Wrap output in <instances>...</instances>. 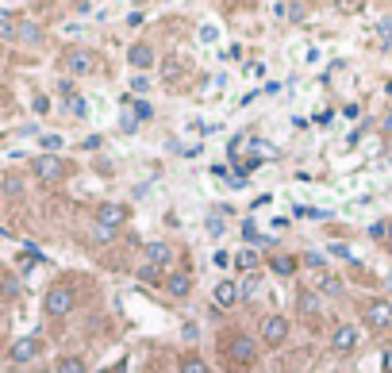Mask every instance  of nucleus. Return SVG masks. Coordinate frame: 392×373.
<instances>
[{"label":"nucleus","mask_w":392,"mask_h":373,"mask_svg":"<svg viewBox=\"0 0 392 373\" xmlns=\"http://www.w3.org/2000/svg\"><path fill=\"white\" fill-rule=\"evenodd\" d=\"M127 58H131V65H135V70H147V65H154V51H150L147 43H135Z\"/></svg>","instance_id":"ddd939ff"},{"label":"nucleus","mask_w":392,"mask_h":373,"mask_svg":"<svg viewBox=\"0 0 392 373\" xmlns=\"http://www.w3.org/2000/svg\"><path fill=\"white\" fill-rule=\"evenodd\" d=\"M147 258H150V266H154V270H158V266H169V262H174V246H169V243H150L147 246Z\"/></svg>","instance_id":"f8f14e48"},{"label":"nucleus","mask_w":392,"mask_h":373,"mask_svg":"<svg viewBox=\"0 0 392 373\" xmlns=\"http://www.w3.org/2000/svg\"><path fill=\"white\" fill-rule=\"evenodd\" d=\"M166 293H169V296H177V300H185V296L193 293V277H189L185 270L169 273V277H166Z\"/></svg>","instance_id":"9d476101"},{"label":"nucleus","mask_w":392,"mask_h":373,"mask_svg":"<svg viewBox=\"0 0 392 373\" xmlns=\"http://www.w3.org/2000/svg\"><path fill=\"white\" fill-rule=\"evenodd\" d=\"M0 273H4V266H0Z\"/></svg>","instance_id":"72a5a7b5"},{"label":"nucleus","mask_w":392,"mask_h":373,"mask_svg":"<svg viewBox=\"0 0 392 373\" xmlns=\"http://www.w3.org/2000/svg\"><path fill=\"white\" fill-rule=\"evenodd\" d=\"M381 369H385V373H392V350H385V354H381Z\"/></svg>","instance_id":"cd10ccee"},{"label":"nucleus","mask_w":392,"mask_h":373,"mask_svg":"<svg viewBox=\"0 0 392 373\" xmlns=\"http://www.w3.org/2000/svg\"><path fill=\"white\" fill-rule=\"evenodd\" d=\"M331 347L339 350V354H350L354 347H358V327H350V323H339L331 335Z\"/></svg>","instance_id":"6e6552de"},{"label":"nucleus","mask_w":392,"mask_h":373,"mask_svg":"<svg viewBox=\"0 0 392 373\" xmlns=\"http://www.w3.org/2000/svg\"><path fill=\"white\" fill-rule=\"evenodd\" d=\"M258 289H262V277H258V273H250L243 285H238V296H254Z\"/></svg>","instance_id":"aec40b11"},{"label":"nucleus","mask_w":392,"mask_h":373,"mask_svg":"<svg viewBox=\"0 0 392 373\" xmlns=\"http://www.w3.org/2000/svg\"><path fill=\"white\" fill-rule=\"evenodd\" d=\"M385 231H388V224H373V227H369L373 238H385Z\"/></svg>","instance_id":"bb28decb"},{"label":"nucleus","mask_w":392,"mask_h":373,"mask_svg":"<svg viewBox=\"0 0 392 373\" xmlns=\"http://www.w3.org/2000/svg\"><path fill=\"white\" fill-rule=\"evenodd\" d=\"M4 296H8V300H12V296H20V285H16L12 277H8V281H4Z\"/></svg>","instance_id":"a878e982"},{"label":"nucleus","mask_w":392,"mask_h":373,"mask_svg":"<svg viewBox=\"0 0 392 373\" xmlns=\"http://www.w3.org/2000/svg\"><path fill=\"white\" fill-rule=\"evenodd\" d=\"M131 89H135V93H147L150 81H147V78H135V85H131Z\"/></svg>","instance_id":"c756f323"},{"label":"nucleus","mask_w":392,"mask_h":373,"mask_svg":"<svg viewBox=\"0 0 392 373\" xmlns=\"http://www.w3.org/2000/svg\"><path fill=\"white\" fill-rule=\"evenodd\" d=\"M127 216H131L127 204H116V200H108V204L97 208V227H100V231H116L120 224H127Z\"/></svg>","instance_id":"f03ea898"},{"label":"nucleus","mask_w":392,"mask_h":373,"mask_svg":"<svg viewBox=\"0 0 392 373\" xmlns=\"http://www.w3.org/2000/svg\"><path fill=\"white\" fill-rule=\"evenodd\" d=\"M181 373H208V366H204V358H185L181 362Z\"/></svg>","instance_id":"412c9836"},{"label":"nucleus","mask_w":392,"mask_h":373,"mask_svg":"<svg viewBox=\"0 0 392 373\" xmlns=\"http://www.w3.org/2000/svg\"><path fill=\"white\" fill-rule=\"evenodd\" d=\"M65 104H70V112H73V116H85V100H81V97H70Z\"/></svg>","instance_id":"5701e85b"},{"label":"nucleus","mask_w":392,"mask_h":373,"mask_svg":"<svg viewBox=\"0 0 392 373\" xmlns=\"http://www.w3.org/2000/svg\"><path fill=\"white\" fill-rule=\"evenodd\" d=\"M0 193H4V181H0Z\"/></svg>","instance_id":"473e14b6"},{"label":"nucleus","mask_w":392,"mask_h":373,"mask_svg":"<svg viewBox=\"0 0 392 373\" xmlns=\"http://www.w3.org/2000/svg\"><path fill=\"white\" fill-rule=\"evenodd\" d=\"M388 293H392V273H388Z\"/></svg>","instance_id":"2f4dec72"},{"label":"nucleus","mask_w":392,"mask_h":373,"mask_svg":"<svg viewBox=\"0 0 392 373\" xmlns=\"http://www.w3.org/2000/svg\"><path fill=\"white\" fill-rule=\"evenodd\" d=\"M366 327H373V331H392V304H388V300H369V304H366Z\"/></svg>","instance_id":"7ed1b4c3"},{"label":"nucleus","mask_w":392,"mask_h":373,"mask_svg":"<svg viewBox=\"0 0 392 373\" xmlns=\"http://www.w3.org/2000/svg\"><path fill=\"white\" fill-rule=\"evenodd\" d=\"M39 358V339H16L12 342V350H8V362H35Z\"/></svg>","instance_id":"1a4fd4ad"},{"label":"nucleus","mask_w":392,"mask_h":373,"mask_svg":"<svg viewBox=\"0 0 392 373\" xmlns=\"http://www.w3.org/2000/svg\"><path fill=\"white\" fill-rule=\"evenodd\" d=\"M54 373H85V362L70 354V358H58V369H54Z\"/></svg>","instance_id":"f3484780"},{"label":"nucleus","mask_w":392,"mask_h":373,"mask_svg":"<svg viewBox=\"0 0 392 373\" xmlns=\"http://www.w3.org/2000/svg\"><path fill=\"white\" fill-rule=\"evenodd\" d=\"M238 266H243V270H246V273H250V270H254V266H258V258H254L250 251H246L243 258H238Z\"/></svg>","instance_id":"b1692460"},{"label":"nucleus","mask_w":392,"mask_h":373,"mask_svg":"<svg viewBox=\"0 0 392 373\" xmlns=\"http://www.w3.org/2000/svg\"><path fill=\"white\" fill-rule=\"evenodd\" d=\"M238 304V285L235 281H219L216 285V308H235Z\"/></svg>","instance_id":"9b49d317"},{"label":"nucleus","mask_w":392,"mask_h":373,"mask_svg":"<svg viewBox=\"0 0 392 373\" xmlns=\"http://www.w3.org/2000/svg\"><path fill=\"white\" fill-rule=\"evenodd\" d=\"M208 231H212V235H223V219L212 216V219H208Z\"/></svg>","instance_id":"393cba45"},{"label":"nucleus","mask_w":392,"mask_h":373,"mask_svg":"<svg viewBox=\"0 0 392 373\" xmlns=\"http://www.w3.org/2000/svg\"><path fill=\"white\" fill-rule=\"evenodd\" d=\"M289 339V320L285 315H265L262 320V342L265 347H281Z\"/></svg>","instance_id":"20e7f679"},{"label":"nucleus","mask_w":392,"mask_h":373,"mask_svg":"<svg viewBox=\"0 0 392 373\" xmlns=\"http://www.w3.org/2000/svg\"><path fill=\"white\" fill-rule=\"evenodd\" d=\"M304 12H308L304 4H289V20H292V23H300V20H304Z\"/></svg>","instance_id":"4be33fe9"},{"label":"nucleus","mask_w":392,"mask_h":373,"mask_svg":"<svg viewBox=\"0 0 392 373\" xmlns=\"http://www.w3.org/2000/svg\"><path fill=\"white\" fill-rule=\"evenodd\" d=\"M0 39H16V23H12L8 8H0Z\"/></svg>","instance_id":"dca6fc26"},{"label":"nucleus","mask_w":392,"mask_h":373,"mask_svg":"<svg viewBox=\"0 0 392 373\" xmlns=\"http://www.w3.org/2000/svg\"><path fill=\"white\" fill-rule=\"evenodd\" d=\"M319 312V296L315 293H300V315H315Z\"/></svg>","instance_id":"a211bd4d"},{"label":"nucleus","mask_w":392,"mask_h":373,"mask_svg":"<svg viewBox=\"0 0 392 373\" xmlns=\"http://www.w3.org/2000/svg\"><path fill=\"white\" fill-rule=\"evenodd\" d=\"M65 70L70 73H92L97 70V54L92 51H70L65 54Z\"/></svg>","instance_id":"0eeeda50"},{"label":"nucleus","mask_w":392,"mask_h":373,"mask_svg":"<svg viewBox=\"0 0 392 373\" xmlns=\"http://www.w3.org/2000/svg\"><path fill=\"white\" fill-rule=\"evenodd\" d=\"M0 54H4V51H0Z\"/></svg>","instance_id":"f704fd0d"},{"label":"nucleus","mask_w":392,"mask_h":373,"mask_svg":"<svg viewBox=\"0 0 392 373\" xmlns=\"http://www.w3.org/2000/svg\"><path fill=\"white\" fill-rule=\"evenodd\" d=\"M227 358H231L235 369H250L258 362V342L246 339V335H235V339L227 342Z\"/></svg>","instance_id":"f257e3e1"},{"label":"nucleus","mask_w":392,"mask_h":373,"mask_svg":"<svg viewBox=\"0 0 392 373\" xmlns=\"http://www.w3.org/2000/svg\"><path fill=\"white\" fill-rule=\"evenodd\" d=\"M127 23H131V27H139V23H147V16H142V12H131V16H127Z\"/></svg>","instance_id":"c85d7f7f"},{"label":"nucleus","mask_w":392,"mask_h":373,"mask_svg":"<svg viewBox=\"0 0 392 373\" xmlns=\"http://www.w3.org/2000/svg\"><path fill=\"white\" fill-rule=\"evenodd\" d=\"M31 174H39L43 181H58V177H65V162L58 154H43L31 162Z\"/></svg>","instance_id":"423d86ee"},{"label":"nucleus","mask_w":392,"mask_h":373,"mask_svg":"<svg viewBox=\"0 0 392 373\" xmlns=\"http://www.w3.org/2000/svg\"><path fill=\"white\" fill-rule=\"evenodd\" d=\"M46 312L51 315H70L73 312V289H65V285H54L51 293H46Z\"/></svg>","instance_id":"39448f33"},{"label":"nucleus","mask_w":392,"mask_h":373,"mask_svg":"<svg viewBox=\"0 0 392 373\" xmlns=\"http://www.w3.org/2000/svg\"><path fill=\"white\" fill-rule=\"evenodd\" d=\"M315 285H319L323 296H342V281H339V277H331V273H323Z\"/></svg>","instance_id":"4468645a"},{"label":"nucleus","mask_w":392,"mask_h":373,"mask_svg":"<svg viewBox=\"0 0 392 373\" xmlns=\"http://www.w3.org/2000/svg\"><path fill=\"white\" fill-rule=\"evenodd\" d=\"M16 35H20V39H27V43H39V39H43L39 23H20V27H16Z\"/></svg>","instance_id":"6ab92c4d"},{"label":"nucleus","mask_w":392,"mask_h":373,"mask_svg":"<svg viewBox=\"0 0 392 373\" xmlns=\"http://www.w3.org/2000/svg\"><path fill=\"white\" fill-rule=\"evenodd\" d=\"M385 235H388V243H392V224H388V231H385Z\"/></svg>","instance_id":"7c9ffc66"},{"label":"nucleus","mask_w":392,"mask_h":373,"mask_svg":"<svg viewBox=\"0 0 392 373\" xmlns=\"http://www.w3.org/2000/svg\"><path fill=\"white\" fill-rule=\"evenodd\" d=\"M273 270H277V277H292V273H296V258L277 254V258H273Z\"/></svg>","instance_id":"2eb2a0df"}]
</instances>
